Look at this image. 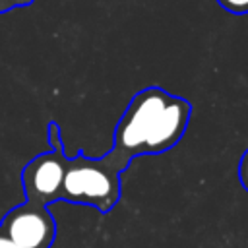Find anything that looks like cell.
<instances>
[{
  "label": "cell",
  "instance_id": "277c9868",
  "mask_svg": "<svg viewBox=\"0 0 248 248\" xmlns=\"http://www.w3.org/2000/svg\"><path fill=\"white\" fill-rule=\"evenodd\" d=\"M0 229L23 248H50L56 238V221L48 207L29 202L10 209Z\"/></svg>",
  "mask_w": 248,
  "mask_h": 248
},
{
  "label": "cell",
  "instance_id": "7a4b0ae2",
  "mask_svg": "<svg viewBox=\"0 0 248 248\" xmlns=\"http://www.w3.org/2000/svg\"><path fill=\"white\" fill-rule=\"evenodd\" d=\"M120 172L122 169L108 155L101 159L76 155L68 159L60 200L108 213L120 198Z\"/></svg>",
  "mask_w": 248,
  "mask_h": 248
},
{
  "label": "cell",
  "instance_id": "8992f818",
  "mask_svg": "<svg viewBox=\"0 0 248 248\" xmlns=\"http://www.w3.org/2000/svg\"><path fill=\"white\" fill-rule=\"evenodd\" d=\"M238 180H240L242 188L248 192V149L242 153L240 163H238Z\"/></svg>",
  "mask_w": 248,
  "mask_h": 248
},
{
  "label": "cell",
  "instance_id": "52a82bcc",
  "mask_svg": "<svg viewBox=\"0 0 248 248\" xmlns=\"http://www.w3.org/2000/svg\"><path fill=\"white\" fill-rule=\"evenodd\" d=\"M33 0H0V14L10 12L14 8H21V6H29Z\"/></svg>",
  "mask_w": 248,
  "mask_h": 248
},
{
  "label": "cell",
  "instance_id": "6da1fadb",
  "mask_svg": "<svg viewBox=\"0 0 248 248\" xmlns=\"http://www.w3.org/2000/svg\"><path fill=\"white\" fill-rule=\"evenodd\" d=\"M192 105L161 87L138 91L114 130V145L107 153L122 170L141 155L172 149L186 134Z\"/></svg>",
  "mask_w": 248,
  "mask_h": 248
},
{
  "label": "cell",
  "instance_id": "3957f363",
  "mask_svg": "<svg viewBox=\"0 0 248 248\" xmlns=\"http://www.w3.org/2000/svg\"><path fill=\"white\" fill-rule=\"evenodd\" d=\"M64 147H52L35 159H31L21 172V184L25 192V202L48 207L60 200L64 172L68 167Z\"/></svg>",
  "mask_w": 248,
  "mask_h": 248
},
{
  "label": "cell",
  "instance_id": "ba28073f",
  "mask_svg": "<svg viewBox=\"0 0 248 248\" xmlns=\"http://www.w3.org/2000/svg\"><path fill=\"white\" fill-rule=\"evenodd\" d=\"M0 248H23V246H19L16 240H12V238L0 229Z\"/></svg>",
  "mask_w": 248,
  "mask_h": 248
},
{
  "label": "cell",
  "instance_id": "5b68a950",
  "mask_svg": "<svg viewBox=\"0 0 248 248\" xmlns=\"http://www.w3.org/2000/svg\"><path fill=\"white\" fill-rule=\"evenodd\" d=\"M219 6L231 14H236V16H242V14H248V0H217Z\"/></svg>",
  "mask_w": 248,
  "mask_h": 248
}]
</instances>
